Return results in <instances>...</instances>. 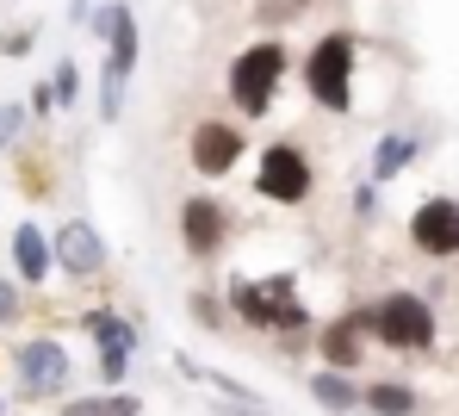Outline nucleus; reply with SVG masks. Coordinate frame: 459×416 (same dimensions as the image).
<instances>
[{
  "instance_id": "nucleus-9",
  "label": "nucleus",
  "mask_w": 459,
  "mask_h": 416,
  "mask_svg": "<svg viewBox=\"0 0 459 416\" xmlns=\"http://www.w3.org/2000/svg\"><path fill=\"white\" fill-rule=\"evenodd\" d=\"M410 237H416L422 255H459V205L454 199H429L410 218Z\"/></svg>"
},
{
  "instance_id": "nucleus-4",
  "label": "nucleus",
  "mask_w": 459,
  "mask_h": 416,
  "mask_svg": "<svg viewBox=\"0 0 459 416\" xmlns=\"http://www.w3.org/2000/svg\"><path fill=\"white\" fill-rule=\"evenodd\" d=\"M100 31L112 38V63H106V82H100V112L118 118L125 82H131V69H137V19H131V6H106V13H100Z\"/></svg>"
},
{
  "instance_id": "nucleus-10",
  "label": "nucleus",
  "mask_w": 459,
  "mask_h": 416,
  "mask_svg": "<svg viewBox=\"0 0 459 416\" xmlns=\"http://www.w3.org/2000/svg\"><path fill=\"white\" fill-rule=\"evenodd\" d=\"M236 162H242V131L205 118V125L193 131V168H199V174H230Z\"/></svg>"
},
{
  "instance_id": "nucleus-7",
  "label": "nucleus",
  "mask_w": 459,
  "mask_h": 416,
  "mask_svg": "<svg viewBox=\"0 0 459 416\" xmlns=\"http://www.w3.org/2000/svg\"><path fill=\"white\" fill-rule=\"evenodd\" d=\"M255 186H261L267 199H280V205H299L310 193V162L292 143H273V150L261 156V168H255Z\"/></svg>"
},
{
  "instance_id": "nucleus-8",
  "label": "nucleus",
  "mask_w": 459,
  "mask_h": 416,
  "mask_svg": "<svg viewBox=\"0 0 459 416\" xmlns=\"http://www.w3.org/2000/svg\"><path fill=\"white\" fill-rule=\"evenodd\" d=\"M50 261H56L63 273H75V280H93V273H106V243H100V230H93L87 218H69V224L56 230Z\"/></svg>"
},
{
  "instance_id": "nucleus-15",
  "label": "nucleus",
  "mask_w": 459,
  "mask_h": 416,
  "mask_svg": "<svg viewBox=\"0 0 459 416\" xmlns=\"http://www.w3.org/2000/svg\"><path fill=\"white\" fill-rule=\"evenodd\" d=\"M310 398L329 404V411H354L360 392H354V379H342V373H316V379H310Z\"/></svg>"
},
{
  "instance_id": "nucleus-20",
  "label": "nucleus",
  "mask_w": 459,
  "mask_h": 416,
  "mask_svg": "<svg viewBox=\"0 0 459 416\" xmlns=\"http://www.w3.org/2000/svg\"><path fill=\"white\" fill-rule=\"evenodd\" d=\"M19 118H25V112H19V106H0V150H6V143H13V137H19Z\"/></svg>"
},
{
  "instance_id": "nucleus-16",
  "label": "nucleus",
  "mask_w": 459,
  "mask_h": 416,
  "mask_svg": "<svg viewBox=\"0 0 459 416\" xmlns=\"http://www.w3.org/2000/svg\"><path fill=\"white\" fill-rule=\"evenodd\" d=\"M81 324H87V335H93L100 348H131V324H125V317H112V311H87Z\"/></svg>"
},
{
  "instance_id": "nucleus-13",
  "label": "nucleus",
  "mask_w": 459,
  "mask_h": 416,
  "mask_svg": "<svg viewBox=\"0 0 459 416\" xmlns=\"http://www.w3.org/2000/svg\"><path fill=\"white\" fill-rule=\"evenodd\" d=\"M323 354H329V367H360V324L354 317L335 324V330L323 335Z\"/></svg>"
},
{
  "instance_id": "nucleus-14",
  "label": "nucleus",
  "mask_w": 459,
  "mask_h": 416,
  "mask_svg": "<svg viewBox=\"0 0 459 416\" xmlns=\"http://www.w3.org/2000/svg\"><path fill=\"white\" fill-rule=\"evenodd\" d=\"M143 404L131 398V392H106V398H75V404H63V416H137Z\"/></svg>"
},
{
  "instance_id": "nucleus-11",
  "label": "nucleus",
  "mask_w": 459,
  "mask_h": 416,
  "mask_svg": "<svg viewBox=\"0 0 459 416\" xmlns=\"http://www.w3.org/2000/svg\"><path fill=\"white\" fill-rule=\"evenodd\" d=\"M180 237H186L193 255H212L224 243V212H218L212 199H186V205H180Z\"/></svg>"
},
{
  "instance_id": "nucleus-19",
  "label": "nucleus",
  "mask_w": 459,
  "mask_h": 416,
  "mask_svg": "<svg viewBox=\"0 0 459 416\" xmlns=\"http://www.w3.org/2000/svg\"><path fill=\"white\" fill-rule=\"evenodd\" d=\"M100 379H106V386L125 379V348H100Z\"/></svg>"
},
{
  "instance_id": "nucleus-21",
  "label": "nucleus",
  "mask_w": 459,
  "mask_h": 416,
  "mask_svg": "<svg viewBox=\"0 0 459 416\" xmlns=\"http://www.w3.org/2000/svg\"><path fill=\"white\" fill-rule=\"evenodd\" d=\"M13 311H19V292H13V286H6V280H0V324H6V317H13Z\"/></svg>"
},
{
  "instance_id": "nucleus-5",
  "label": "nucleus",
  "mask_w": 459,
  "mask_h": 416,
  "mask_svg": "<svg viewBox=\"0 0 459 416\" xmlns=\"http://www.w3.org/2000/svg\"><path fill=\"white\" fill-rule=\"evenodd\" d=\"M360 324H373L379 342H391V348H429L435 342V317H429V305L416 292H391L379 311H367Z\"/></svg>"
},
{
  "instance_id": "nucleus-12",
  "label": "nucleus",
  "mask_w": 459,
  "mask_h": 416,
  "mask_svg": "<svg viewBox=\"0 0 459 416\" xmlns=\"http://www.w3.org/2000/svg\"><path fill=\"white\" fill-rule=\"evenodd\" d=\"M13 261H19L25 280H44V273H50V243H44L38 224H19V237H13Z\"/></svg>"
},
{
  "instance_id": "nucleus-1",
  "label": "nucleus",
  "mask_w": 459,
  "mask_h": 416,
  "mask_svg": "<svg viewBox=\"0 0 459 416\" xmlns=\"http://www.w3.org/2000/svg\"><path fill=\"white\" fill-rule=\"evenodd\" d=\"M292 292H299L292 273H273V280H236V286H230V305H236V317H248V324H261V330H299L305 311H299Z\"/></svg>"
},
{
  "instance_id": "nucleus-6",
  "label": "nucleus",
  "mask_w": 459,
  "mask_h": 416,
  "mask_svg": "<svg viewBox=\"0 0 459 416\" xmlns=\"http://www.w3.org/2000/svg\"><path fill=\"white\" fill-rule=\"evenodd\" d=\"M13 386L25 392V398H50V392H63V379H69V354H63V342H25L19 354H13Z\"/></svg>"
},
{
  "instance_id": "nucleus-2",
  "label": "nucleus",
  "mask_w": 459,
  "mask_h": 416,
  "mask_svg": "<svg viewBox=\"0 0 459 416\" xmlns=\"http://www.w3.org/2000/svg\"><path fill=\"white\" fill-rule=\"evenodd\" d=\"M348 75H354V38H323L316 50H310L305 63V87L316 106H329V112H348L354 106V87H348Z\"/></svg>"
},
{
  "instance_id": "nucleus-18",
  "label": "nucleus",
  "mask_w": 459,
  "mask_h": 416,
  "mask_svg": "<svg viewBox=\"0 0 459 416\" xmlns=\"http://www.w3.org/2000/svg\"><path fill=\"white\" fill-rule=\"evenodd\" d=\"M410 156H416V143H410V137H385V143H379V174H397Z\"/></svg>"
},
{
  "instance_id": "nucleus-3",
  "label": "nucleus",
  "mask_w": 459,
  "mask_h": 416,
  "mask_svg": "<svg viewBox=\"0 0 459 416\" xmlns=\"http://www.w3.org/2000/svg\"><path fill=\"white\" fill-rule=\"evenodd\" d=\"M286 75V50L280 44H255V50H242L236 63H230V100L248 112V118H261L267 112V100H273V87Z\"/></svg>"
},
{
  "instance_id": "nucleus-17",
  "label": "nucleus",
  "mask_w": 459,
  "mask_h": 416,
  "mask_svg": "<svg viewBox=\"0 0 459 416\" xmlns=\"http://www.w3.org/2000/svg\"><path fill=\"white\" fill-rule=\"evenodd\" d=\"M367 404H373L379 416H410L416 411V392H410V386H373Z\"/></svg>"
}]
</instances>
